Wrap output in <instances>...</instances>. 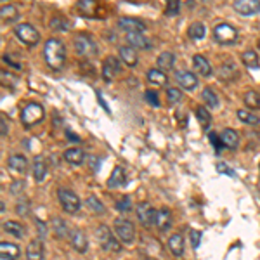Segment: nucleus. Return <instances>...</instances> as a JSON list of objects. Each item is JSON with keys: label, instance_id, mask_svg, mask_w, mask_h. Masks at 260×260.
<instances>
[{"label": "nucleus", "instance_id": "nucleus-1", "mask_svg": "<svg viewBox=\"0 0 260 260\" xmlns=\"http://www.w3.org/2000/svg\"><path fill=\"white\" fill-rule=\"evenodd\" d=\"M43 57H45V63H47L49 68L61 70L64 59H66V51H64L63 42L57 38H49L45 42V47H43Z\"/></svg>", "mask_w": 260, "mask_h": 260}, {"label": "nucleus", "instance_id": "nucleus-2", "mask_svg": "<svg viewBox=\"0 0 260 260\" xmlns=\"http://www.w3.org/2000/svg\"><path fill=\"white\" fill-rule=\"evenodd\" d=\"M14 35H16V38L19 40V42H23L28 47H33V45H37V43L40 42V33L37 32L32 24H28V23L18 24V26L14 28Z\"/></svg>", "mask_w": 260, "mask_h": 260}, {"label": "nucleus", "instance_id": "nucleus-3", "mask_svg": "<svg viewBox=\"0 0 260 260\" xmlns=\"http://www.w3.org/2000/svg\"><path fill=\"white\" fill-rule=\"evenodd\" d=\"M43 116H45V113H43V108L40 106V104H37V103L26 104V106L23 108V111H21V122H23L24 127L37 125V123L42 122Z\"/></svg>", "mask_w": 260, "mask_h": 260}, {"label": "nucleus", "instance_id": "nucleus-4", "mask_svg": "<svg viewBox=\"0 0 260 260\" xmlns=\"http://www.w3.org/2000/svg\"><path fill=\"white\" fill-rule=\"evenodd\" d=\"M73 43H75L76 54L83 56V57H94V56L97 54V45H95V42L87 35V33H80V35H76L75 40H73Z\"/></svg>", "mask_w": 260, "mask_h": 260}, {"label": "nucleus", "instance_id": "nucleus-5", "mask_svg": "<svg viewBox=\"0 0 260 260\" xmlns=\"http://www.w3.org/2000/svg\"><path fill=\"white\" fill-rule=\"evenodd\" d=\"M213 40L222 43V45H229V43H234L238 40V32L231 24H217L213 28Z\"/></svg>", "mask_w": 260, "mask_h": 260}, {"label": "nucleus", "instance_id": "nucleus-6", "mask_svg": "<svg viewBox=\"0 0 260 260\" xmlns=\"http://www.w3.org/2000/svg\"><path fill=\"white\" fill-rule=\"evenodd\" d=\"M114 233L127 244H132L135 241V227L134 224L127 219H116L114 221Z\"/></svg>", "mask_w": 260, "mask_h": 260}, {"label": "nucleus", "instance_id": "nucleus-7", "mask_svg": "<svg viewBox=\"0 0 260 260\" xmlns=\"http://www.w3.org/2000/svg\"><path fill=\"white\" fill-rule=\"evenodd\" d=\"M95 234H97L99 243H101V246H103L104 250H108V252H120V250H122V244L113 238V234H111L108 225H99Z\"/></svg>", "mask_w": 260, "mask_h": 260}, {"label": "nucleus", "instance_id": "nucleus-8", "mask_svg": "<svg viewBox=\"0 0 260 260\" xmlns=\"http://www.w3.org/2000/svg\"><path fill=\"white\" fill-rule=\"evenodd\" d=\"M57 196H59V201H61V206H63L64 212L68 213H76L80 210V198L76 196L73 191L70 189H64V187H61L59 191H57Z\"/></svg>", "mask_w": 260, "mask_h": 260}, {"label": "nucleus", "instance_id": "nucleus-9", "mask_svg": "<svg viewBox=\"0 0 260 260\" xmlns=\"http://www.w3.org/2000/svg\"><path fill=\"white\" fill-rule=\"evenodd\" d=\"M233 7L241 16H253L260 12V0H234Z\"/></svg>", "mask_w": 260, "mask_h": 260}, {"label": "nucleus", "instance_id": "nucleus-10", "mask_svg": "<svg viewBox=\"0 0 260 260\" xmlns=\"http://www.w3.org/2000/svg\"><path fill=\"white\" fill-rule=\"evenodd\" d=\"M120 71H122V66H120V61L113 56H110L103 64V78L106 82H113L116 76L120 75Z\"/></svg>", "mask_w": 260, "mask_h": 260}, {"label": "nucleus", "instance_id": "nucleus-11", "mask_svg": "<svg viewBox=\"0 0 260 260\" xmlns=\"http://www.w3.org/2000/svg\"><path fill=\"white\" fill-rule=\"evenodd\" d=\"M154 217H156V212H154V208L149 205V203H146V201L139 203L137 205V219L142 225H146L148 227V225L154 224Z\"/></svg>", "mask_w": 260, "mask_h": 260}, {"label": "nucleus", "instance_id": "nucleus-12", "mask_svg": "<svg viewBox=\"0 0 260 260\" xmlns=\"http://www.w3.org/2000/svg\"><path fill=\"white\" fill-rule=\"evenodd\" d=\"M118 28H122L127 33H142L146 32V24L141 19H134V18H122L118 21Z\"/></svg>", "mask_w": 260, "mask_h": 260}, {"label": "nucleus", "instance_id": "nucleus-13", "mask_svg": "<svg viewBox=\"0 0 260 260\" xmlns=\"http://www.w3.org/2000/svg\"><path fill=\"white\" fill-rule=\"evenodd\" d=\"M172 213L168 212L167 208L160 210V212H156V217H154V225H156V229L160 231V233H165V231H168L170 227H172Z\"/></svg>", "mask_w": 260, "mask_h": 260}, {"label": "nucleus", "instance_id": "nucleus-14", "mask_svg": "<svg viewBox=\"0 0 260 260\" xmlns=\"http://www.w3.org/2000/svg\"><path fill=\"white\" fill-rule=\"evenodd\" d=\"M175 78H177L179 85L182 89H187V91H194L198 87V78L196 75H193L191 71H177L175 73Z\"/></svg>", "mask_w": 260, "mask_h": 260}, {"label": "nucleus", "instance_id": "nucleus-15", "mask_svg": "<svg viewBox=\"0 0 260 260\" xmlns=\"http://www.w3.org/2000/svg\"><path fill=\"white\" fill-rule=\"evenodd\" d=\"M70 240H71V246L80 253L85 252L87 246H89V243H87V236L82 229H73V231L70 233Z\"/></svg>", "mask_w": 260, "mask_h": 260}, {"label": "nucleus", "instance_id": "nucleus-16", "mask_svg": "<svg viewBox=\"0 0 260 260\" xmlns=\"http://www.w3.org/2000/svg\"><path fill=\"white\" fill-rule=\"evenodd\" d=\"M26 260H43V244L40 240H33L28 243Z\"/></svg>", "mask_w": 260, "mask_h": 260}, {"label": "nucleus", "instance_id": "nucleus-17", "mask_svg": "<svg viewBox=\"0 0 260 260\" xmlns=\"http://www.w3.org/2000/svg\"><path fill=\"white\" fill-rule=\"evenodd\" d=\"M127 42L134 49H151V43L142 33H127Z\"/></svg>", "mask_w": 260, "mask_h": 260}, {"label": "nucleus", "instance_id": "nucleus-18", "mask_svg": "<svg viewBox=\"0 0 260 260\" xmlns=\"http://www.w3.org/2000/svg\"><path fill=\"white\" fill-rule=\"evenodd\" d=\"M221 142L224 144V148L236 149L238 144H240V135H238L233 129H225V130H222V134H221Z\"/></svg>", "mask_w": 260, "mask_h": 260}, {"label": "nucleus", "instance_id": "nucleus-19", "mask_svg": "<svg viewBox=\"0 0 260 260\" xmlns=\"http://www.w3.org/2000/svg\"><path fill=\"white\" fill-rule=\"evenodd\" d=\"M7 167L12 170V172L24 173V172H26V168H28V162H26V158L21 156V154H12V156L9 158Z\"/></svg>", "mask_w": 260, "mask_h": 260}, {"label": "nucleus", "instance_id": "nucleus-20", "mask_svg": "<svg viewBox=\"0 0 260 260\" xmlns=\"http://www.w3.org/2000/svg\"><path fill=\"white\" fill-rule=\"evenodd\" d=\"M127 182V175H125V170L122 167H116V168L111 172L110 179H108V187H120Z\"/></svg>", "mask_w": 260, "mask_h": 260}, {"label": "nucleus", "instance_id": "nucleus-21", "mask_svg": "<svg viewBox=\"0 0 260 260\" xmlns=\"http://www.w3.org/2000/svg\"><path fill=\"white\" fill-rule=\"evenodd\" d=\"M193 66H194V70H196V73H200V75H203V76L212 75V66H210V63L203 57V56H200V54L194 56Z\"/></svg>", "mask_w": 260, "mask_h": 260}, {"label": "nucleus", "instance_id": "nucleus-22", "mask_svg": "<svg viewBox=\"0 0 260 260\" xmlns=\"http://www.w3.org/2000/svg\"><path fill=\"white\" fill-rule=\"evenodd\" d=\"M47 175V163L42 156H37L35 162H33V179L37 182H42Z\"/></svg>", "mask_w": 260, "mask_h": 260}, {"label": "nucleus", "instance_id": "nucleus-23", "mask_svg": "<svg viewBox=\"0 0 260 260\" xmlns=\"http://www.w3.org/2000/svg\"><path fill=\"white\" fill-rule=\"evenodd\" d=\"M120 59L129 66H135L137 64V52L130 45H123V47H120Z\"/></svg>", "mask_w": 260, "mask_h": 260}, {"label": "nucleus", "instance_id": "nucleus-24", "mask_svg": "<svg viewBox=\"0 0 260 260\" xmlns=\"http://www.w3.org/2000/svg\"><path fill=\"white\" fill-rule=\"evenodd\" d=\"M64 160L71 165H82L83 160H85V154L80 148H71V149L64 151Z\"/></svg>", "mask_w": 260, "mask_h": 260}, {"label": "nucleus", "instance_id": "nucleus-25", "mask_svg": "<svg viewBox=\"0 0 260 260\" xmlns=\"http://www.w3.org/2000/svg\"><path fill=\"white\" fill-rule=\"evenodd\" d=\"M168 248L170 252L175 257H182L184 255V240H182L181 234H173L168 240Z\"/></svg>", "mask_w": 260, "mask_h": 260}, {"label": "nucleus", "instance_id": "nucleus-26", "mask_svg": "<svg viewBox=\"0 0 260 260\" xmlns=\"http://www.w3.org/2000/svg\"><path fill=\"white\" fill-rule=\"evenodd\" d=\"M156 64L162 71L172 70L173 64H175V56H173L172 52H162V54L156 57Z\"/></svg>", "mask_w": 260, "mask_h": 260}, {"label": "nucleus", "instance_id": "nucleus-27", "mask_svg": "<svg viewBox=\"0 0 260 260\" xmlns=\"http://www.w3.org/2000/svg\"><path fill=\"white\" fill-rule=\"evenodd\" d=\"M2 227H4L5 233L12 234V236H16V238H23L24 236V227L19 224V222L16 221H7L2 224Z\"/></svg>", "mask_w": 260, "mask_h": 260}, {"label": "nucleus", "instance_id": "nucleus-28", "mask_svg": "<svg viewBox=\"0 0 260 260\" xmlns=\"http://www.w3.org/2000/svg\"><path fill=\"white\" fill-rule=\"evenodd\" d=\"M148 80L151 83H154V85H167V82H168L167 75L160 68H153V70L148 71Z\"/></svg>", "mask_w": 260, "mask_h": 260}, {"label": "nucleus", "instance_id": "nucleus-29", "mask_svg": "<svg viewBox=\"0 0 260 260\" xmlns=\"http://www.w3.org/2000/svg\"><path fill=\"white\" fill-rule=\"evenodd\" d=\"M219 76L222 80H236L238 78V70L233 63H224L219 70Z\"/></svg>", "mask_w": 260, "mask_h": 260}, {"label": "nucleus", "instance_id": "nucleus-30", "mask_svg": "<svg viewBox=\"0 0 260 260\" xmlns=\"http://www.w3.org/2000/svg\"><path fill=\"white\" fill-rule=\"evenodd\" d=\"M205 33H206V28L203 23H193L189 26V30H187V35L193 40H203L205 38Z\"/></svg>", "mask_w": 260, "mask_h": 260}, {"label": "nucleus", "instance_id": "nucleus-31", "mask_svg": "<svg viewBox=\"0 0 260 260\" xmlns=\"http://www.w3.org/2000/svg\"><path fill=\"white\" fill-rule=\"evenodd\" d=\"M0 16H2V19L4 21H14L19 18V11H18L16 5H2V9H0Z\"/></svg>", "mask_w": 260, "mask_h": 260}, {"label": "nucleus", "instance_id": "nucleus-32", "mask_svg": "<svg viewBox=\"0 0 260 260\" xmlns=\"http://www.w3.org/2000/svg\"><path fill=\"white\" fill-rule=\"evenodd\" d=\"M0 253H2V255L12 257V259H18L21 252H19V246H16V244L2 241V243H0Z\"/></svg>", "mask_w": 260, "mask_h": 260}, {"label": "nucleus", "instance_id": "nucleus-33", "mask_svg": "<svg viewBox=\"0 0 260 260\" xmlns=\"http://www.w3.org/2000/svg\"><path fill=\"white\" fill-rule=\"evenodd\" d=\"M244 104L250 110H259L260 108V94L257 91H248L244 94Z\"/></svg>", "mask_w": 260, "mask_h": 260}, {"label": "nucleus", "instance_id": "nucleus-34", "mask_svg": "<svg viewBox=\"0 0 260 260\" xmlns=\"http://www.w3.org/2000/svg\"><path fill=\"white\" fill-rule=\"evenodd\" d=\"M241 59H243V64L244 66H248L250 70H255V68H259V56H257V52L253 51H246L243 52V56H241Z\"/></svg>", "mask_w": 260, "mask_h": 260}, {"label": "nucleus", "instance_id": "nucleus-35", "mask_svg": "<svg viewBox=\"0 0 260 260\" xmlns=\"http://www.w3.org/2000/svg\"><path fill=\"white\" fill-rule=\"evenodd\" d=\"M201 99H203L206 103V106H210V108L219 106V97H217V94L212 91V87H206L205 91L201 92Z\"/></svg>", "mask_w": 260, "mask_h": 260}, {"label": "nucleus", "instance_id": "nucleus-36", "mask_svg": "<svg viewBox=\"0 0 260 260\" xmlns=\"http://www.w3.org/2000/svg\"><path fill=\"white\" fill-rule=\"evenodd\" d=\"M52 229H54V233L57 238H66L68 236V227H66V222L59 217H56L52 219Z\"/></svg>", "mask_w": 260, "mask_h": 260}, {"label": "nucleus", "instance_id": "nucleus-37", "mask_svg": "<svg viewBox=\"0 0 260 260\" xmlns=\"http://www.w3.org/2000/svg\"><path fill=\"white\" fill-rule=\"evenodd\" d=\"M238 118H240L243 123H248V125H259V123H260L259 116H257V114H253L252 111H246V110L238 111Z\"/></svg>", "mask_w": 260, "mask_h": 260}, {"label": "nucleus", "instance_id": "nucleus-38", "mask_svg": "<svg viewBox=\"0 0 260 260\" xmlns=\"http://www.w3.org/2000/svg\"><path fill=\"white\" fill-rule=\"evenodd\" d=\"M196 116H198V120H200L201 127H203V129H208L210 123H212V116H210L208 110H206L205 106L196 108Z\"/></svg>", "mask_w": 260, "mask_h": 260}, {"label": "nucleus", "instance_id": "nucleus-39", "mask_svg": "<svg viewBox=\"0 0 260 260\" xmlns=\"http://www.w3.org/2000/svg\"><path fill=\"white\" fill-rule=\"evenodd\" d=\"M85 205H87V208L91 210V212H94V213H103L104 212V205L101 203V201L97 200L95 196H89L85 200Z\"/></svg>", "mask_w": 260, "mask_h": 260}, {"label": "nucleus", "instance_id": "nucleus-40", "mask_svg": "<svg viewBox=\"0 0 260 260\" xmlns=\"http://www.w3.org/2000/svg\"><path fill=\"white\" fill-rule=\"evenodd\" d=\"M78 9L83 12V14L91 16V14H94V11H95V0H80Z\"/></svg>", "mask_w": 260, "mask_h": 260}, {"label": "nucleus", "instance_id": "nucleus-41", "mask_svg": "<svg viewBox=\"0 0 260 260\" xmlns=\"http://www.w3.org/2000/svg\"><path fill=\"white\" fill-rule=\"evenodd\" d=\"M116 210L122 213H129L132 210V198L130 196H123L122 200L116 203Z\"/></svg>", "mask_w": 260, "mask_h": 260}, {"label": "nucleus", "instance_id": "nucleus-42", "mask_svg": "<svg viewBox=\"0 0 260 260\" xmlns=\"http://www.w3.org/2000/svg\"><path fill=\"white\" fill-rule=\"evenodd\" d=\"M167 99H168L170 104H175V103H181L182 99V92L179 89H167Z\"/></svg>", "mask_w": 260, "mask_h": 260}, {"label": "nucleus", "instance_id": "nucleus-43", "mask_svg": "<svg viewBox=\"0 0 260 260\" xmlns=\"http://www.w3.org/2000/svg\"><path fill=\"white\" fill-rule=\"evenodd\" d=\"M16 212L19 213V215H28V213H30V203H28L24 198H21V200L18 201Z\"/></svg>", "mask_w": 260, "mask_h": 260}, {"label": "nucleus", "instance_id": "nucleus-44", "mask_svg": "<svg viewBox=\"0 0 260 260\" xmlns=\"http://www.w3.org/2000/svg\"><path fill=\"white\" fill-rule=\"evenodd\" d=\"M189 240H191V244H193V248L196 250L198 246H200L201 233H200V231H196V229H191V231H189Z\"/></svg>", "mask_w": 260, "mask_h": 260}, {"label": "nucleus", "instance_id": "nucleus-45", "mask_svg": "<svg viewBox=\"0 0 260 260\" xmlns=\"http://www.w3.org/2000/svg\"><path fill=\"white\" fill-rule=\"evenodd\" d=\"M144 97H146V101H148V103H149L153 108H158V106H160V97H158V95H156V92L148 91Z\"/></svg>", "mask_w": 260, "mask_h": 260}, {"label": "nucleus", "instance_id": "nucleus-46", "mask_svg": "<svg viewBox=\"0 0 260 260\" xmlns=\"http://www.w3.org/2000/svg\"><path fill=\"white\" fill-rule=\"evenodd\" d=\"M52 28H56V30H68L70 28V24L66 23V19H59V18H56V19H52Z\"/></svg>", "mask_w": 260, "mask_h": 260}, {"label": "nucleus", "instance_id": "nucleus-47", "mask_svg": "<svg viewBox=\"0 0 260 260\" xmlns=\"http://www.w3.org/2000/svg\"><path fill=\"white\" fill-rule=\"evenodd\" d=\"M167 14H177L179 12V0H167Z\"/></svg>", "mask_w": 260, "mask_h": 260}, {"label": "nucleus", "instance_id": "nucleus-48", "mask_svg": "<svg viewBox=\"0 0 260 260\" xmlns=\"http://www.w3.org/2000/svg\"><path fill=\"white\" fill-rule=\"evenodd\" d=\"M217 170H219V172L221 173H225V175H231V177H234V172L231 168H229L227 165H225V163H217Z\"/></svg>", "mask_w": 260, "mask_h": 260}, {"label": "nucleus", "instance_id": "nucleus-49", "mask_svg": "<svg viewBox=\"0 0 260 260\" xmlns=\"http://www.w3.org/2000/svg\"><path fill=\"white\" fill-rule=\"evenodd\" d=\"M23 187H24V182H12L11 191L12 193H19V191H23Z\"/></svg>", "mask_w": 260, "mask_h": 260}, {"label": "nucleus", "instance_id": "nucleus-50", "mask_svg": "<svg viewBox=\"0 0 260 260\" xmlns=\"http://www.w3.org/2000/svg\"><path fill=\"white\" fill-rule=\"evenodd\" d=\"M89 167L92 168V172H97V170H99V160H97V158L92 156L91 162H89Z\"/></svg>", "mask_w": 260, "mask_h": 260}, {"label": "nucleus", "instance_id": "nucleus-51", "mask_svg": "<svg viewBox=\"0 0 260 260\" xmlns=\"http://www.w3.org/2000/svg\"><path fill=\"white\" fill-rule=\"evenodd\" d=\"M210 141H212L213 148H215L217 151H219V149H221V148H222V144H219V137H217L215 134H210Z\"/></svg>", "mask_w": 260, "mask_h": 260}, {"label": "nucleus", "instance_id": "nucleus-52", "mask_svg": "<svg viewBox=\"0 0 260 260\" xmlns=\"http://www.w3.org/2000/svg\"><path fill=\"white\" fill-rule=\"evenodd\" d=\"M0 127H2V135H7V125H5V118L4 116H2V118H0Z\"/></svg>", "mask_w": 260, "mask_h": 260}, {"label": "nucleus", "instance_id": "nucleus-53", "mask_svg": "<svg viewBox=\"0 0 260 260\" xmlns=\"http://www.w3.org/2000/svg\"><path fill=\"white\" fill-rule=\"evenodd\" d=\"M0 260H16V259H12V257H7V255H0Z\"/></svg>", "mask_w": 260, "mask_h": 260}, {"label": "nucleus", "instance_id": "nucleus-54", "mask_svg": "<svg viewBox=\"0 0 260 260\" xmlns=\"http://www.w3.org/2000/svg\"><path fill=\"white\" fill-rule=\"evenodd\" d=\"M4 2H5V0H4Z\"/></svg>", "mask_w": 260, "mask_h": 260}]
</instances>
